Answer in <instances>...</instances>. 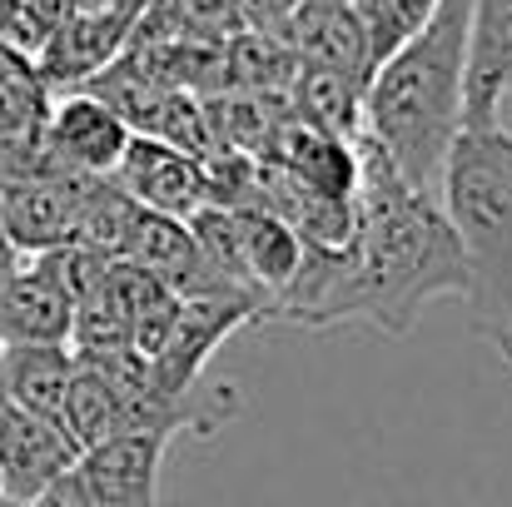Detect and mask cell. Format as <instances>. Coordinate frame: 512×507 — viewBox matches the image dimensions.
<instances>
[{
	"instance_id": "6da1fadb",
	"label": "cell",
	"mask_w": 512,
	"mask_h": 507,
	"mask_svg": "<svg viewBox=\"0 0 512 507\" xmlns=\"http://www.w3.org/2000/svg\"><path fill=\"white\" fill-rule=\"evenodd\" d=\"M468 5L473 0H438L433 15L368 70L363 85L358 135L373 140L388 155V165L418 194L433 199H438L448 150L463 130Z\"/></svg>"
},
{
	"instance_id": "7a4b0ae2",
	"label": "cell",
	"mask_w": 512,
	"mask_h": 507,
	"mask_svg": "<svg viewBox=\"0 0 512 507\" xmlns=\"http://www.w3.org/2000/svg\"><path fill=\"white\" fill-rule=\"evenodd\" d=\"M438 209L458 244L473 338L512 368V135L503 125L458 130L438 179Z\"/></svg>"
},
{
	"instance_id": "3957f363",
	"label": "cell",
	"mask_w": 512,
	"mask_h": 507,
	"mask_svg": "<svg viewBox=\"0 0 512 507\" xmlns=\"http://www.w3.org/2000/svg\"><path fill=\"white\" fill-rule=\"evenodd\" d=\"M249 319H259V309L249 299H179L170 329L160 338V348L150 353L155 383L170 398H194L204 388V363L214 358V348L234 329H244Z\"/></svg>"
},
{
	"instance_id": "277c9868",
	"label": "cell",
	"mask_w": 512,
	"mask_h": 507,
	"mask_svg": "<svg viewBox=\"0 0 512 507\" xmlns=\"http://www.w3.org/2000/svg\"><path fill=\"white\" fill-rule=\"evenodd\" d=\"M135 25H140V10H130V5L75 10V15H65V20L50 30L45 50L35 55L40 85H45L50 95H55V90H65V95L80 90L85 80H95V75L130 45Z\"/></svg>"
},
{
	"instance_id": "5b68a950",
	"label": "cell",
	"mask_w": 512,
	"mask_h": 507,
	"mask_svg": "<svg viewBox=\"0 0 512 507\" xmlns=\"http://www.w3.org/2000/svg\"><path fill=\"white\" fill-rule=\"evenodd\" d=\"M165 433H115L80 453L75 478L90 507H160Z\"/></svg>"
},
{
	"instance_id": "8992f818",
	"label": "cell",
	"mask_w": 512,
	"mask_h": 507,
	"mask_svg": "<svg viewBox=\"0 0 512 507\" xmlns=\"http://www.w3.org/2000/svg\"><path fill=\"white\" fill-rule=\"evenodd\" d=\"M75 463H80V448L70 443V433L60 423L35 418L15 403L0 408V498L10 507L40 498Z\"/></svg>"
},
{
	"instance_id": "52a82bcc",
	"label": "cell",
	"mask_w": 512,
	"mask_h": 507,
	"mask_svg": "<svg viewBox=\"0 0 512 507\" xmlns=\"http://www.w3.org/2000/svg\"><path fill=\"white\" fill-rule=\"evenodd\" d=\"M90 174H70V179H20V184H0V224L5 239L20 259L45 254L55 244H65L75 234L80 204L90 194Z\"/></svg>"
},
{
	"instance_id": "ba28073f",
	"label": "cell",
	"mask_w": 512,
	"mask_h": 507,
	"mask_svg": "<svg viewBox=\"0 0 512 507\" xmlns=\"http://www.w3.org/2000/svg\"><path fill=\"white\" fill-rule=\"evenodd\" d=\"M45 145L55 150V160L65 169L90 174V179H110L125 145H130V125L90 90H70V95L50 100Z\"/></svg>"
},
{
	"instance_id": "9c48e42d",
	"label": "cell",
	"mask_w": 512,
	"mask_h": 507,
	"mask_svg": "<svg viewBox=\"0 0 512 507\" xmlns=\"http://www.w3.org/2000/svg\"><path fill=\"white\" fill-rule=\"evenodd\" d=\"M140 209L150 214H170V219H194L209 199H204V174L199 160L174 150L165 140H150V135H130L120 165L110 174Z\"/></svg>"
},
{
	"instance_id": "30bf717a",
	"label": "cell",
	"mask_w": 512,
	"mask_h": 507,
	"mask_svg": "<svg viewBox=\"0 0 512 507\" xmlns=\"http://www.w3.org/2000/svg\"><path fill=\"white\" fill-rule=\"evenodd\" d=\"M125 259H135L145 274H155L174 299H229V294L244 299L239 289H229V284L204 264V254H199L189 224H184V219H170V214L140 209V219H135V229H130ZM249 304H254V299H249ZM254 309H259V304H254Z\"/></svg>"
},
{
	"instance_id": "8fae6325",
	"label": "cell",
	"mask_w": 512,
	"mask_h": 507,
	"mask_svg": "<svg viewBox=\"0 0 512 507\" xmlns=\"http://www.w3.org/2000/svg\"><path fill=\"white\" fill-rule=\"evenodd\" d=\"M512 85V0L468 5V70L463 125H498V105Z\"/></svg>"
},
{
	"instance_id": "7c38bea8",
	"label": "cell",
	"mask_w": 512,
	"mask_h": 507,
	"mask_svg": "<svg viewBox=\"0 0 512 507\" xmlns=\"http://www.w3.org/2000/svg\"><path fill=\"white\" fill-rule=\"evenodd\" d=\"M234 214V239H239V264H244V279L249 289L259 294V314L269 299H279L289 289V279L299 274L304 264V239L264 204H244V209H229Z\"/></svg>"
},
{
	"instance_id": "4fadbf2b",
	"label": "cell",
	"mask_w": 512,
	"mask_h": 507,
	"mask_svg": "<svg viewBox=\"0 0 512 507\" xmlns=\"http://www.w3.org/2000/svg\"><path fill=\"white\" fill-rule=\"evenodd\" d=\"M75 304L30 264L20 259L0 289V343H65Z\"/></svg>"
},
{
	"instance_id": "5bb4252c",
	"label": "cell",
	"mask_w": 512,
	"mask_h": 507,
	"mask_svg": "<svg viewBox=\"0 0 512 507\" xmlns=\"http://www.w3.org/2000/svg\"><path fill=\"white\" fill-rule=\"evenodd\" d=\"M75 373V353L65 343H0V378H5V403L60 423L65 388Z\"/></svg>"
},
{
	"instance_id": "9a60e30c",
	"label": "cell",
	"mask_w": 512,
	"mask_h": 507,
	"mask_svg": "<svg viewBox=\"0 0 512 507\" xmlns=\"http://www.w3.org/2000/svg\"><path fill=\"white\" fill-rule=\"evenodd\" d=\"M60 428L70 433V443L80 453L120 433L115 393H110V383H105V373L95 363L75 358V373H70V388H65V408H60Z\"/></svg>"
},
{
	"instance_id": "2e32d148",
	"label": "cell",
	"mask_w": 512,
	"mask_h": 507,
	"mask_svg": "<svg viewBox=\"0 0 512 507\" xmlns=\"http://www.w3.org/2000/svg\"><path fill=\"white\" fill-rule=\"evenodd\" d=\"M65 348H70L80 363H100V358H110V353H125V348H135V319H130L125 304L100 284L95 294H85V299L75 304Z\"/></svg>"
},
{
	"instance_id": "e0dca14e",
	"label": "cell",
	"mask_w": 512,
	"mask_h": 507,
	"mask_svg": "<svg viewBox=\"0 0 512 507\" xmlns=\"http://www.w3.org/2000/svg\"><path fill=\"white\" fill-rule=\"evenodd\" d=\"M50 90L40 85L35 70H15V75H0V140H15V135H30L45 125L50 115Z\"/></svg>"
},
{
	"instance_id": "ac0fdd59",
	"label": "cell",
	"mask_w": 512,
	"mask_h": 507,
	"mask_svg": "<svg viewBox=\"0 0 512 507\" xmlns=\"http://www.w3.org/2000/svg\"><path fill=\"white\" fill-rule=\"evenodd\" d=\"M0 40H5L20 60L35 65V55H40L45 40H50V25L40 20V10H35L30 0H0Z\"/></svg>"
},
{
	"instance_id": "d6986e66",
	"label": "cell",
	"mask_w": 512,
	"mask_h": 507,
	"mask_svg": "<svg viewBox=\"0 0 512 507\" xmlns=\"http://www.w3.org/2000/svg\"><path fill=\"white\" fill-rule=\"evenodd\" d=\"M15 70H35V65H30V60H20V55L0 40V75H15Z\"/></svg>"
},
{
	"instance_id": "ffe728a7",
	"label": "cell",
	"mask_w": 512,
	"mask_h": 507,
	"mask_svg": "<svg viewBox=\"0 0 512 507\" xmlns=\"http://www.w3.org/2000/svg\"><path fill=\"white\" fill-rule=\"evenodd\" d=\"M15 264H20V254H15V249H0V289H5V279H10Z\"/></svg>"
},
{
	"instance_id": "44dd1931",
	"label": "cell",
	"mask_w": 512,
	"mask_h": 507,
	"mask_svg": "<svg viewBox=\"0 0 512 507\" xmlns=\"http://www.w3.org/2000/svg\"><path fill=\"white\" fill-rule=\"evenodd\" d=\"M0 249H10V239H5V224H0Z\"/></svg>"
},
{
	"instance_id": "7402d4cb",
	"label": "cell",
	"mask_w": 512,
	"mask_h": 507,
	"mask_svg": "<svg viewBox=\"0 0 512 507\" xmlns=\"http://www.w3.org/2000/svg\"><path fill=\"white\" fill-rule=\"evenodd\" d=\"M0 408H5V378H0Z\"/></svg>"
},
{
	"instance_id": "603a6c76",
	"label": "cell",
	"mask_w": 512,
	"mask_h": 507,
	"mask_svg": "<svg viewBox=\"0 0 512 507\" xmlns=\"http://www.w3.org/2000/svg\"><path fill=\"white\" fill-rule=\"evenodd\" d=\"M0 507H10V503H5V498H0Z\"/></svg>"
}]
</instances>
